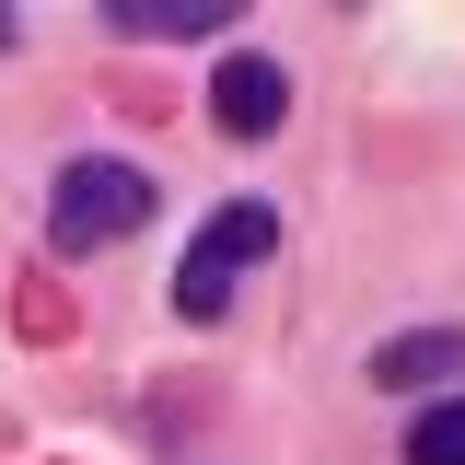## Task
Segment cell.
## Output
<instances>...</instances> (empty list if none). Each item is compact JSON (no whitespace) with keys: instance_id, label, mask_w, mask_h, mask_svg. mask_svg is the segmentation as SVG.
Instances as JSON below:
<instances>
[{"instance_id":"obj_1","label":"cell","mask_w":465,"mask_h":465,"mask_svg":"<svg viewBox=\"0 0 465 465\" xmlns=\"http://www.w3.org/2000/svg\"><path fill=\"white\" fill-rule=\"evenodd\" d=\"M152 222V174L116 163V152H82V163L47 186V232L70 244V256H94V244H116V232Z\"/></svg>"},{"instance_id":"obj_2","label":"cell","mask_w":465,"mask_h":465,"mask_svg":"<svg viewBox=\"0 0 465 465\" xmlns=\"http://www.w3.org/2000/svg\"><path fill=\"white\" fill-rule=\"evenodd\" d=\"M268 244H280V210H268V198L210 210V222H198V244H186V268H174V314H186V326H210V314L232 302V280H244Z\"/></svg>"},{"instance_id":"obj_3","label":"cell","mask_w":465,"mask_h":465,"mask_svg":"<svg viewBox=\"0 0 465 465\" xmlns=\"http://www.w3.org/2000/svg\"><path fill=\"white\" fill-rule=\"evenodd\" d=\"M210 116H222V140H268L291 116V70L280 58H232L222 82H210Z\"/></svg>"},{"instance_id":"obj_4","label":"cell","mask_w":465,"mask_h":465,"mask_svg":"<svg viewBox=\"0 0 465 465\" xmlns=\"http://www.w3.org/2000/svg\"><path fill=\"white\" fill-rule=\"evenodd\" d=\"M442 372H465V326H419V338L372 349V384H384V396H419V384H442Z\"/></svg>"},{"instance_id":"obj_5","label":"cell","mask_w":465,"mask_h":465,"mask_svg":"<svg viewBox=\"0 0 465 465\" xmlns=\"http://www.w3.org/2000/svg\"><path fill=\"white\" fill-rule=\"evenodd\" d=\"M244 0H105L116 35H210V24H232Z\"/></svg>"},{"instance_id":"obj_6","label":"cell","mask_w":465,"mask_h":465,"mask_svg":"<svg viewBox=\"0 0 465 465\" xmlns=\"http://www.w3.org/2000/svg\"><path fill=\"white\" fill-rule=\"evenodd\" d=\"M407 465H465V396H442V407L407 419Z\"/></svg>"}]
</instances>
